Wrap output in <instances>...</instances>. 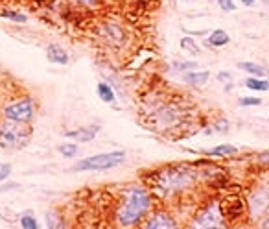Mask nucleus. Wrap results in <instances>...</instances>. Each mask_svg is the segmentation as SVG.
<instances>
[{"label": "nucleus", "mask_w": 269, "mask_h": 229, "mask_svg": "<svg viewBox=\"0 0 269 229\" xmlns=\"http://www.w3.org/2000/svg\"><path fill=\"white\" fill-rule=\"evenodd\" d=\"M152 207V200L142 188H129L124 196V202L116 212V218L122 226H134L146 216Z\"/></svg>", "instance_id": "f257e3e1"}, {"label": "nucleus", "mask_w": 269, "mask_h": 229, "mask_svg": "<svg viewBox=\"0 0 269 229\" xmlns=\"http://www.w3.org/2000/svg\"><path fill=\"white\" fill-rule=\"evenodd\" d=\"M193 178H195V174L188 168H166L157 174L155 187L159 188L162 194H173V192L190 187Z\"/></svg>", "instance_id": "f03ea898"}, {"label": "nucleus", "mask_w": 269, "mask_h": 229, "mask_svg": "<svg viewBox=\"0 0 269 229\" xmlns=\"http://www.w3.org/2000/svg\"><path fill=\"white\" fill-rule=\"evenodd\" d=\"M32 135V129L24 122L8 120L0 124V146L2 148H19L26 145V141Z\"/></svg>", "instance_id": "7ed1b4c3"}, {"label": "nucleus", "mask_w": 269, "mask_h": 229, "mask_svg": "<svg viewBox=\"0 0 269 229\" xmlns=\"http://www.w3.org/2000/svg\"><path fill=\"white\" fill-rule=\"evenodd\" d=\"M126 153L124 152H113V153H100V155H93L87 157L83 161H79L74 167L77 172H85V170H111L118 167L120 163H124Z\"/></svg>", "instance_id": "20e7f679"}, {"label": "nucleus", "mask_w": 269, "mask_h": 229, "mask_svg": "<svg viewBox=\"0 0 269 229\" xmlns=\"http://www.w3.org/2000/svg\"><path fill=\"white\" fill-rule=\"evenodd\" d=\"M35 115V104L32 98H24L19 102L9 104L4 109V117L8 120H17V122H28Z\"/></svg>", "instance_id": "39448f33"}, {"label": "nucleus", "mask_w": 269, "mask_h": 229, "mask_svg": "<svg viewBox=\"0 0 269 229\" xmlns=\"http://www.w3.org/2000/svg\"><path fill=\"white\" fill-rule=\"evenodd\" d=\"M192 226H195V228H223L225 222H223L221 211L218 209V204L209 205L205 211L199 212Z\"/></svg>", "instance_id": "423d86ee"}, {"label": "nucleus", "mask_w": 269, "mask_h": 229, "mask_svg": "<svg viewBox=\"0 0 269 229\" xmlns=\"http://www.w3.org/2000/svg\"><path fill=\"white\" fill-rule=\"evenodd\" d=\"M146 228L148 229H173L175 228V222L172 220L170 214H166V212H157V214H153L152 218L148 220Z\"/></svg>", "instance_id": "0eeeda50"}, {"label": "nucleus", "mask_w": 269, "mask_h": 229, "mask_svg": "<svg viewBox=\"0 0 269 229\" xmlns=\"http://www.w3.org/2000/svg\"><path fill=\"white\" fill-rule=\"evenodd\" d=\"M100 131V127L98 126H91V127H81V129H74V131H67L65 137L68 139H76V141H83V143H89V141H93L96 133Z\"/></svg>", "instance_id": "6e6552de"}, {"label": "nucleus", "mask_w": 269, "mask_h": 229, "mask_svg": "<svg viewBox=\"0 0 269 229\" xmlns=\"http://www.w3.org/2000/svg\"><path fill=\"white\" fill-rule=\"evenodd\" d=\"M46 58H48V61L58 63V65H67L68 63V54L59 44H48L46 46Z\"/></svg>", "instance_id": "1a4fd4ad"}, {"label": "nucleus", "mask_w": 269, "mask_h": 229, "mask_svg": "<svg viewBox=\"0 0 269 229\" xmlns=\"http://www.w3.org/2000/svg\"><path fill=\"white\" fill-rule=\"evenodd\" d=\"M238 67L245 70V72H249L252 76H268V70L260 65H256V63H251V61H242V63H238Z\"/></svg>", "instance_id": "9d476101"}, {"label": "nucleus", "mask_w": 269, "mask_h": 229, "mask_svg": "<svg viewBox=\"0 0 269 229\" xmlns=\"http://www.w3.org/2000/svg\"><path fill=\"white\" fill-rule=\"evenodd\" d=\"M231 41V37H229L227 32H223V30H216V32H212L211 37H209V44L212 46H223V44H227Z\"/></svg>", "instance_id": "9b49d317"}, {"label": "nucleus", "mask_w": 269, "mask_h": 229, "mask_svg": "<svg viewBox=\"0 0 269 229\" xmlns=\"http://www.w3.org/2000/svg\"><path fill=\"white\" fill-rule=\"evenodd\" d=\"M236 152H238V148H236V146L219 145V146H216L214 150H211L209 155H211V157H225V155H232V153H236Z\"/></svg>", "instance_id": "f8f14e48"}, {"label": "nucleus", "mask_w": 269, "mask_h": 229, "mask_svg": "<svg viewBox=\"0 0 269 229\" xmlns=\"http://www.w3.org/2000/svg\"><path fill=\"white\" fill-rule=\"evenodd\" d=\"M245 87H247V89H251V91H269V82L252 76L245 82Z\"/></svg>", "instance_id": "ddd939ff"}, {"label": "nucleus", "mask_w": 269, "mask_h": 229, "mask_svg": "<svg viewBox=\"0 0 269 229\" xmlns=\"http://www.w3.org/2000/svg\"><path fill=\"white\" fill-rule=\"evenodd\" d=\"M209 78H211L209 72H190L185 76V80L190 85H203L205 82H209Z\"/></svg>", "instance_id": "4468645a"}, {"label": "nucleus", "mask_w": 269, "mask_h": 229, "mask_svg": "<svg viewBox=\"0 0 269 229\" xmlns=\"http://www.w3.org/2000/svg\"><path fill=\"white\" fill-rule=\"evenodd\" d=\"M98 96H100L103 102H107L111 104L113 100H115V93H113V89H111L107 83H98Z\"/></svg>", "instance_id": "2eb2a0df"}, {"label": "nucleus", "mask_w": 269, "mask_h": 229, "mask_svg": "<svg viewBox=\"0 0 269 229\" xmlns=\"http://www.w3.org/2000/svg\"><path fill=\"white\" fill-rule=\"evenodd\" d=\"M20 226H22L24 229H37L39 228V224H37V220L34 218L32 212H26V214L20 216Z\"/></svg>", "instance_id": "dca6fc26"}, {"label": "nucleus", "mask_w": 269, "mask_h": 229, "mask_svg": "<svg viewBox=\"0 0 269 229\" xmlns=\"http://www.w3.org/2000/svg\"><path fill=\"white\" fill-rule=\"evenodd\" d=\"M181 48L186 52H192V54H199V46L192 37H183L181 39Z\"/></svg>", "instance_id": "f3484780"}, {"label": "nucleus", "mask_w": 269, "mask_h": 229, "mask_svg": "<svg viewBox=\"0 0 269 229\" xmlns=\"http://www.w3.org/2000/svg\"><path fill=\"white\" fill-rule=\"evenodd\" d=\"M58 150L63 157H74L77 153V146L76 145H61Z\"/></svg>", "instance_id": "a211bd4d"}, {"label": "nucleus", "mask_w": 269, "mask_h": 229, "mask_svg": "<svg viewBox=\"0 0 269 229\" xmlns=\"http://www.w3.org/2000/svg\"><path fill=\"white\" fill-rule=\"evenodd\" d=\"M2 17H8L11 21H17V22H26V15L15 13V11H2Z\"/></svg>", "instance_id": "6ab92c4d"}, {"label": "nucleus", "mask_w": 269, "mask_h": 229, "mask_svg": "<svg viewBox=\"0 0 269 229\" xmlns=\"http://www.w3.org/2000/svg\"><path fill=\"white\" fill-rule=\"evenodd\" d=\"M9 174H11V165L9 163H0V181H4Z\"/></svg>", "instance_id": "aec40b11"}, {"label": "nucleus", "mask_w": 269, "mask_h": 229, "mask_svg": "<svg viewBox=\"0 0 269 229\" xmlns=\"http://www.w3.org/2000/svg\"><path fill=\"white\" fill-rule=\"evenodd\" d=\"M218 4H219V8L225 9V11H234V9H236V6H234V2H232V0H218Z\"/></svg>", "instance_id": "412c9836"}, {"label": "nucleus", "mask_w": 269, "mask_h": 229, "mask_svg": "<svg viewBox=\"0 0 269 229\" xmlns=\"http://www.w3.org/2000/svg\"><path fill=\"white\" fill-rule=\"evenodd\" d=\"M240 105H260V98H240L238 100Z\"/></svg>", "instance_id": "4be33fe9"}, {"label": "nucleus", "mask_w": 269, "mask_h": 229, "mask_svg": "<svg viewBox=\"0 0 269 229\" xmlns=\"http://www.w3.org/2000/svg\"><path fill=\"white\" fill-rule=\"evenodd\" d=\"M193 67H195V63H190V61H186V63H179V65H177L179 70H188V68H193Z\"/></svg>", "instance_id": "5701e85b"}, {"label": "nucleus", "mask_w": 269, "mask_h": 229, "mask_svg": "<svg viewBox=\"0 0 269 229\" xmlns=\"http://www.w3.org/2000/svg\"><path fill=\"white\" fill-rule=\"evenodd\" d=\"M258 159H260V163H264V165H269V150L268 152H264L258 155Z\"/></svg>", "instance_id": "b1692460"}, {"label": "nucleus", "mask_w": 269, "mask_h": 229, "mask_svg": "<svg viewBox=\"0 0 269 229\" xmlns=\"http://www.w3.org/2000/svg\"><path fill=\"white\" fill-rule=\"evenodd\" d=\"M242 4H244V6H252L254 0H242Z\"/></svg>", "instance_id": "393cba45"}, {"label": "nucleus", "mask_w": 269, "mask_h": 229, "mask_svg": "<svg viewBox=\"0 0 269 229\" xmlns=\"http://www.w3.org/2000/svg\"><path fill=\"white\" fill-rule=\"evenodd\" d=\"M77 2H83V4H93V2H96V0H77Z\"/></svg>", "instance_id": "a878e982"}]
</instances>
